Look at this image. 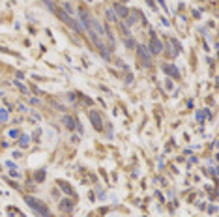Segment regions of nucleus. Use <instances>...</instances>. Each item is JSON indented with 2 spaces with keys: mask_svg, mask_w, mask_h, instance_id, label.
Here are the masks:
<instances>
[{
  "mask_svg": "<svg viewBox=\"0 0 219 217\" xmlns=\"http://www.w3.org/2000/svg\"><path fill=\"white\" fill-rule=\"evenodd\" d=\"M126 45L127 47H135V41L133 39H126Z\"/></svg>",
  "mask_w": 219,
  "mask_h": 217,
  "instance_id": "obj_13",
  "label": "nucleus"
},
{
  "mask_svg": "<svg viewBox=\"0 0 219 217\" xmlns=\"http://www.w3.org/2000/svg\"><path fill=\"white\" fill-rule=\"evenodd\" d=\"M165 71H167L169 75H172L174 79H178V77H180V73H178V69L174 68V66H165Z\"/></svg>",
  "mask_w": 219,
  "mask_h": 217,
  "instance_id": "obj_6",
  "label": "nucleus"
},
{
  "mask_svg": "<svg viewBox=\"0 0 219 217\" xmlns=\"http://www.w3.org/2000/svg\"><path fill=\"white\" fill-rule=\"evenodd\" d=\"M64 124H66L68 129H75V120H73L71 116H64Z\"/></svg>",
  "mask_w": 219,
  "mask_h": 217,
  "instance_id": "obj_7",
  "label": "nucleus"
},
{
  "mask_svg": "<svg viewBox=\"0 0 219 217\" xmlns=\"http://www.w3.org/2000/svg\"><path fill=\"white\" fill-rule=\"evenodd\" d=\"M114 8H116V12H118L120 15H124V17H127V8H124V6H120V4H116Z\"/></svg>",
  "mask_w": 219,
  "mask_h": 217,
  "instance_id": "obj_8",
  "label": "nucleus"
},
{
  "mask_svg": "<svg viewBox=\"0 0 219 217\" xmlns=\"http://www.w3.org/2000/svg\"><path fill=\"white\" fill-rule=\"evenodd\" d=\"M21 146H28V137H26V135L21 137Z\"/></svg>",
  "mask_w": 219,
  "mask_h": 217,
  "instance_id": "obj_9",
  "label": "nucleus"
},
{
  "mask_svg": "<svg viewBox=\"0 0 219 217\" xmlns=\"http://www.w3.org/2000/svg\"><path fill=\"white\" fill-rule=\"evenodd\" d=\"M26 204L30 206L34 212H38L41 217H51V212H49V208L43 202H39V200H36L34 197H26Z\"/></svg>",
  "mask_w": 219,
  "mask_h": 217,
  "instance_id": "obj_1",
  "label": "nucleus"
},
{
  "mask_svg": "<svg viewBox=\"0 0 219 217\" xmlns=\"http://www.w3.org/2000/svg\"><path fill=\"white\" fill-rule=\"evenodd\" d=\"M139 56H140L142 62H144V66H150V62H152V54H150V51H148L146 47H139Z\"/></svg>",
  "mask_w": 219,
  "mask_h": 217,
  "instance_id": "obj_4",
  "label": "nucleus"
},
{
  "mask_svg": "<svg viewBox=\"0 0 219 217\" xmlns=\"http://www.w3.org/2000/svg\"><path fill=\"white\" fill-rule=\"evenodd\" d=\"M64 12H68V15H69V13H73V8L69 4H64Z\"/></svg>",
  "mask_w": 219,
  "mask_h": 217,
  "instance_id": "obj_10",
  "label": "nucleus"
},
{
  "mask_svg": "<svg viewBox=\"0 0 219 217\" xmlns=\"http://www.w3.org/2000/svg\"><path fill=\"white\" fill-rule=\"evenodd\" d=\"M6 118H8V112H6V111H0V120L6 122Z\"/></svg>",
  "mask_w": 219,
  "mask_h": 217,
  "instance_id": "obj_12",
  "label": "nucleus"
},
{
  "mask_svg": "<svg viewBox=\"0 0 219 217\" xmlns=\"http://www.w3.org/2000/svg\"><path fill=\"white\" fill-rule=\"evenodd\" d=\"M58 17H60V19H62V21H64V23L68 25V26H71L73 30H77V32H81V26H79L77 23H75V21H73V19H71V17H69L68 13H66V12H58Z\"/></svg>",
  "mask_w": 219,
  "mask_h": 217,
  "instance_id": "obj_2",
  "label": "nucleus"
},
{
  "mask_svg": "<svg viewBox=\"0 0 219 217\" xmlns=\"http://www.w3.org/2000/svg\"><path fill=\"white\" fill-rule=\"evenodd\" d=\"M107 15H109V21H116V15H114V12H111V9L107 12Z\"/></svg>",
  "mask_w": 219,
  "mask_h": 217,
  "instance_id": "obj_11",
  "label": "nucleus"
},
{
  "mask_svg": "<svg viewBox=\"0 0 219 217\" xmlns=\"http://www.w3.org/2000/svg\"><path fill=\"white\" fill-rule=\"evenodd\" d=\"M161 51H163L161 41H159V39H156L154 36H152V39H150V54H159Z\"/></svg>",
  "mask_w": 219,
  "mask_h": 217,
  "instance_id": "obj_3",
  "label": "nucleus"
},
{
  "mask_svg": "<svg viewBox=\"0 0 219 217\" xmlns=\"http://www.w3.org/2000/svg\"><path fill=\"white\" fill-rule=\"evenodd\" d=\"M90 120L94 122V127H96V129H101V127H103V125H101V118L97 116V114H96L94 111L90 112Z\"/></svg>",
  "mask_w": 219,
  "mask_h": 217,
  "instance_id": "obj_5",
  "label": "nucleus"
}]
</instances>
